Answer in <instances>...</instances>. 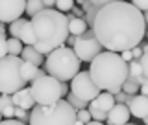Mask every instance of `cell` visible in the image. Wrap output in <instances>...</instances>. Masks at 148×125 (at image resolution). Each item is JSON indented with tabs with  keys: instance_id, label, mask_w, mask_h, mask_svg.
I'll use <instances>...</instances> for the list:
<instances>
[{
	"instance_id": "cell-1",
	"label": "cell",
	"mask_w": 148,
	"mask_h": 125,
	"mask_svg": "<svg viewBox=\"0 0 148 125\" xmlns=\"http://www.w3.org/2000/svg\"><path fill=\"white\" fill-rule=\"evenodd\" d=\"M104 50L122 52L139 46L146 33V20L141 9L132 2L119 0L100 7L92 24Z\"/></svg>"
},
{
	"instance_id": "cell-2",
	"label": "cell",
	"mask_w": 148,
	"mask_h": 125,
	"mask_svg": "<svg viewBox=\"0 0 148 125\" xmlns=\"http://www.w3.org/2000/svg\"><path fill=\"white\" fill-rule=\"evenodd\" d=\"M30 26L34 31V46L45 55L63 46L67 43V37L71 35L67 15L56 7H45L43 11H39L30 18Z\"/></svg>"
},
{
	"instance_id": "cell-3",
	"label": "cell",
	"mask_w": 148,
	"mask_h": 125,
	"mask_svg": "<svg viewBox=\"0 0 148 125\" xmlns=\"http://www.w3.org/2000/svg\"><path fill=\"white\" fill-rule=\"evenodd\" d=\"M89 74L102 90L115 94L122 89V83L128 79V63L119 52L104 50L89 63Z\"/></svg>"
},
{
	"instance_id": "cell-4",
	"label": "cell",
	"mask_w": 148,
	"mask_h": 125,
	"mask_svg": "<svg viewBox=\"0 0 148 125\" xmlns=\"http://www.w3.org/2000/svg\"><path fill=\"white\" fill-rule=\"evenodd\" d=\"M80 64H82V59L76 55L74 48L63 44L46 55L45 68H46V74L54 76L56 79L71 81L80 72Z\"/></svg>"
},
{
	"instance_id": "cell-5",
	"label": "cell",
	"mask_w": 148,
	"mask_h": 125,
	"mask_svg": "<svg viewBox=\"0 0 148 125\" xmlns=\"http://www.w3.org/2000/svg\"><path fill=\"white\" fill-rule=\"evenodd\" d=\"M76 109L65 98L56 101L54 105L37 103L30 110V125H74Z\"/></svg>"
},
{
	"instance_id": "cell-6",
	"label": "cell",
	"mask_w": 148,
	"mask_h": 125,
	"mask_svg": "<svg viewBox=\"0 0 148 125\" xmlns=\"http://www.w3.org/2000/svg\"><path fill=\"white\" fill-rule=\"evenodd\" d=\"M24 59L21 55L0 57V94H15L24 89L26 81L21 77V64Z\"/></svg>"
},
{
	"instance_id": "cell-7",
	"label": "cell",
	"mask_w": 148,
	"mask_h": 125,
	"mask_svg": "<svg viewBox=\"0 0 148 125\" xmlns=\"http://www.w3.org/2000/svg\"><path fill=\"white\" fill-rule=\"evenodd\" d=\"M30 89L35 98V103L39 105H54L56 101L63 98L61 81L56 79L50 74H46L43 77H37L34 83H30Z\"/></svg>"
},
{
	"instance_id": "cell-8",
	"label": "cell",
	"mask_w": 148,
	"mask_h": 125,
	"mask_svg": "<svg viewBox=\"0 0 148 125\" xmlns=\"http://www.w3.org/2000/svg\"><path fill=\"white\" fill-rule=\"evenodd\" d=\"M74 52L82 59V63H91L98 53L104 52V46H102V43L98 41V37H96L92 28H87L82 35L76 37Z\"/></svg>"
},
{
	"instance_id": "cell-9",
	"label": "cell",
	"mask_w": 148,
	"mask_h": 125,
	"mask_svg": "<svg viewBox=\"0 0 148 125\" xmlns=\"http://www.w3.org/2000/svg\"><path fill=\"white\" fill-rule=\"evenodd\" d=\"M71 92L74 96H78L80 99L92 101L102 92V89L95 83V79L91 77L89 70H87V72H78L71 79Z\"/></svg>"
},
{
	"instance_id": "cell-10",
	"label": "cell",
	"mask_w": 148,
	"mask_h": 125,
	"mask_svg": "<svg viewBox=\"0 0 148 125\" xmlns=\"http://www.w3.org/2000/svg\"><path fill=\"white\" fill-rule=\"evenodd\" d=\"M26 13V0H0V22H9L21 18Z\"/></svg>"
},
{
	"instance_id": "cell-11",
	"label": "cell",
	"mask_w": 148,
	"mask_h": 125,
	"mask_svg": "<svg viewBox=\"0 0 148 125\" xmlns=\"http://www.w3.org/2000/svg\"><path fill=\"white\" fill-rule=\"evenodd\" d=\"M130 107L126 103H115L113 109L108 112V125H122V123H128L130 122Z\"/></svg>"
},
{
	"instance_id": "cell-12",
	"label": "cell",
	"mask_w": 148,
	"mask_h": 125,
	"mask_svg": "<svg viewBox=\"0 0 148 125\" xmlns=\"http://www.w3.org/2000/svg\"><path fill=\"white\" fill-rule=\"evenodd\" d=\"M128 107H130V112H132L133 118H139V120L146 118L148 116V96L135 94Z\"/></svg>"
},
{
	"instance_id": "cell-13",
	"label": "cell",
	"mask_w": 148,
	"mask_h": 125,
	"mask_svg": "<svg viewBox=\"0 0 148 125\" xmlns=\"http://www.w3.org/2000/svg\"><path fill=\"white\" fill-rule=\"evenodd\" d=\"M11 98H13V103H15V107H21V109H26V110H32L35 107V98H34V94H32V89H21V90H17L15 94H11Z\"/></svg>"
},
{
	"instance_id": "cell-14",
	"label": "cell",
	"mask_w": 148,
	"mask_h": 125,
	"mask_svg": "<svg viewBox=\"0 0 148 125\" xmlns=\"http://www.w3.org/2000/svg\"><path fill=\"white\" fill-rule=\"evenodd\" d=\"M115 103H117V101H115V96L111 94V92H108V90H102L95 99L89 101L91 107L100 109L102 112H109V110L113 109V105H115Z\"/></svg>"
},
{
	"instance_id": "cell-15",
	"label": "cell",
	"mask_w": 148,
	"mask_h": 125,
	"mask_svg": "<svg viewBox=\"0 0 148 125\" xmlns=\"http://www.w3.org/2000/svg\"><path fill=\"white\" fill-rule=\"evenodd\" d=\"M21 57L24 59V61H30V63L37 64V66L45 64V61H46L45 53H41L34 44H24V48H22V52H21Z\"/></svg>"
},
{
	"instance_id": "cell-16",
	"label": "cell",
	"mask_w": 148,
	"mask_h": 125,
	"mask_svg": "<svg viewBox=\"0 0 148 125\" xmlns=\"http://www.w3.org/2000/svg\"><path fill=\"white\" fill-rule=\"evenodd\" d=\"M67 18H69V31H71V35H82L89 28L83 17H74L72 13H69Z\"/></svg>"
},
{
	"instance_id": "cell-17",
	"label": "cell",
	"mask_w": 148,
	"mask_h": 125,
	"mask_svg": "<svg viewBox=\"0 0 148 125\" xmlns=\"http://www.w3.org/2000/svg\"><path fill=\"white\" fill-rule=\"evenodd\" d=\"M37 70H39L37 64L30 63V61H22V64H21V77L26 83H34L37 79Z\"/></svg>"
},
{
	"instance_id": "cell-18",
	"label": "cell",
	"mask_w": 148,
	"mask_h": 125,
	"mask_svg": "<svg viewBox=\"0 0 148 125\" xmlns=\"http://www.w3.org/2000/svg\"><path fill=\"white\" fill-rule=\"evenodd\" d=\"M0 112L4 118H13L15 116V103H13L11 94H2L0 96Z\"/></svg>"
},
{
	"instance_id": "cell-19",
	"label": "cell",
	"mask_w": 148,
	"mask_h": 125,
	"mask_svg": "<svg viewBox=\"0 0 148 125\" xmlns=\"http://www.w3.org/2000/svg\"><path fill=\"white\" fill-rule=\"evenodd\" d=\"M100 7H102V6H96V4L89 2V0H85V2L82 4V9L85 11V15H83V18H85V22H87V26H89V28H92V24H95L96 13L100 11Z\"/></svg>"
},
{
	"instance_id": "cell-20",
	"label": "cell",
	"mask_w": 148,
	"mask_h": 125,
	"mask_svg": "<svg viewBox=\"0 0 148 125\" xmlns=\"http://www.w3.org/2000/svg\"><path fill=\"white\" fill-rule=\"evenodd\" d=\"M45 9V2L43 0H26V15L28 17H35L39 11Z\"/></svg>"
},
{
	"instance_id": "cell-21",
	"label": "cell",
	"mask_w": 148,
	"mask_h": 125,
	"mask_svg": "<svg viewBox=\"0 0 148 125\" xmlns=\"http://www.w3.org/2000/svg\"><path fill=\"white\" fill-rule=\"evenodd\" d=\"M28 20H30V18L21 17V18H17V20L9 22V26H8L9 35H11V37H21V31H22V28H24V24H26Z\"/></svg>"
},
{
	"instance_id": "cell-22",
	"label": "cell",
	"mask_w": 148,
	"mask_h": 125,
	"mask_svg": "<svg viewBox=\"0 0 148 125\" xmlns=\"http://www.w3.org/2000/svg\"><path fill=\"white\" fill-rule=\"evenodd\" d=\"M22 48H24V43L18 37H9L8 39V53L9 55H21Z\"/></svg>"
},
{
	"instance_id": "cell-23",
	"label": "cell",
	"mask_w": 148,
	"mask_h": 125,
	"mask_svg": "<svg viewBox=\"0 0 148 125\" xmlns=\"http://www.w3.org/2000/svg\"><path fill=\"white\" fill-rule=\"evenodd\" d=\"M128 70H130L128 77H139V76H143V64H141V61L133 57L132 61L128 63Z\"/></svg>"
},
{
	"instance_id": "cell-24",
	"label": "cell",
	"mask_w": 148,
	"mask_h": 125,
	"mask_svg": "<svg viewBox=\"0 0 148 125\" xmlns=\"http://www.w3.org/2000/svg\"><path fill=\"white\" fill-rule=\"evenodd\" d=\"M65 99H67V101H69V103H71V105H72V107L76 109V110H80V109H87V107H89V101H85V99H80L78 96H74L72 92H71V94H67V96H65Z\"/></svg>"
},
{
	"instance_id": "cell-25",
	"label": "cell",
	"mask_w": 148,
	"mask_h": 125,
	"mask_svg": "<svg viewBox=\"0 0 148 125\" xmlns=\"http://www.w3.org/2000/svg\"><path fill=\"white\" fill-rule=\"evenodd\" d=\"M122 90L128 92V94H139V90H141V85L133 79V77H128L126 81L122 83Z\"/></svg>"
},
{
	"instance_id": "cell-26",
	"label": "cell",
	"mask_w": 148,
	"mask_h": 125,
	"mask_svg": "<svg viewBox=\"0 0 148 125\" xmlns=\"http://www.w3.org/2000/svg\"><path fill=\"white\" fill-rule=\"evenodd\" d=\"M18 39L22 41L24 44H34V31H32V26H30V20L24 24V28H22L21 31V37Z\"/></svg>"
},
{
	"instance_id": "cell-27",
	"label": "cell",
	"mask_w": 148,
	"mask_h": 125,
	"mask_svg": "<svg viewBox=\"0 0 148 125\" xmlns=\"http://www.w3.org/2000/svg\"><path fill=\"white\" fill-rule=\"evenodd\" d=\"M74 0H56V9H59L61 13H69L74 7Z\"/></svg>"
},
{
	"instance_id": "cell-28",
	"label": "cell",
	"mask_w": 148,
	"mask_h": 125,
	"mask_svg": "<svg viewBox=\"0 0 148 125\" xmlns=\"http://www.w3.org/2000/svg\"><path fill=\"white\" fill-rule=\"evenodd\" d=\"M89 109V112H91V116L92 120H98V122H108V112H102L100 109H96V107H87Z\"/></svg>"
},
{
	"instance_id": "cell-29",
	"label": "cell",
	"mask_w": 148,
	"mask_h": 125,
	"mask_svg": "<svg viewBox=\"0 0 148 125\" xmlns=\"http://www.w3.org/2000/svg\"><path fill=\"white\" fill-rule=\"evenodd\" d=\"M15 118L30 125V110H26V109H21V107H15Z\"/></svg>"
},
{
	"instance_id": "cell-30",
	"label": "cell",
	"mask_w": 148,
	"mask_h": 125,
	"mask_svg": "<svg viewBox=\"0 0 148 125\" xmlns=\"http://www.w3.org/2000/svg\"><path fill=\"white\" fill-rule=\"evenodd\" d=\"M76 118L78 120H82L83 123H89L92 116H91V112H89V109H80V110H76Z\"/></svg>"
},
{
	"instance_id": "cell-31",
	"label": "cell",
	"mask_w": 148,
	"mask_h": 125,
	"mask_svg": "<svg viewBox=\"0 0 148 125\" xmlns=\"http://www.w3.org/2000/svg\"><path fill=\"white\" fill-rule=\"evenodd\" d=\"M132 4H133L137 9H141L143 13L148 11V0H132Z\"/></svg>"
},
{
	"instance_id": "cell-32",
	"label": "cell",
	"mask_w": 148,
	"mask_h": 125,
	"mask_svg": "<svg viewBox=\"0 0 148 125\" xmlns=\"http://www.w3.org/2000/svg\"><path fill=\"white\" fill-rule=\"evenodd\" d=\"M139 61H141V64H143V76L148 77V52L143 53V57L139 59Z\"/></svg>"
},
{
	"instance_id": "cell-33",
	"label": "cell",
	"mask_w": 148,
	"mask_h": 125,
	"mask_svg": "<svg viewBox=\"0 0 148 125\" xmlns=\"http://www.w3.org/2000/svg\"><path fill=\"white\" fill-rule=\"evenodd\" d=\"M8 55V39L0 37V57H6Z\"/></svg>"
},
{
	"instance_id": "cell-34",
	"label": "cell",
	"mask_w": 148,
	"mask_h": 125,
	"mask_svg": "<svg viewBox=\"0 0 148 125\" xmlns=\"http://www.w3.org/2000/svg\"><path fill=\"white\" fill-rule=\"evenodd\" d=\"M113 96H115V101H117V103H126V92H124L122 89L117 90Z\"/></svg>"
},
{
	"instance_id": "cell-35",
	"label": "cell",
	"mask_w": 148,
	"mask_h": 125,
	"mask_svg": "<svg viewBox=\"0 0 148 125\" xmlns=\"http://www.w3.org/2000/svg\"><path fill=\"white\" fill-rule=\"evenodd\" d=\"M0 125H28L24 122H21V120H13V118H6L0 122Z\"/></svg>"
},
{
	"instance_id": "cell-36",
	"label": "cell",
	"mask_w": 148,
	"mask_h": 125,
	"mask_svg": "<svg viewBox=\"0 0 148 125\" xmlns=\"http://www.w3.org/2000/svg\"><path fill=\"white\" fill-rule=\"evenodd\" d=\"M120 55H122V59H124L126 63H130V61L133 59V52H132V50H122V52H120Z\"/></svg>"
},
{
	"instance_id": "cell-37",
	"label": "cell",
	"mask_w": 148,
	"mask_h": 125,
	"mask_svg": "<svg viewBox=\"0 0 148 125\" xmlns=\"http://www.w3.org/2000/svg\"><path fill=\"white\" fill-rule=\"evenodd\" d=\"M132 52H133V57H135V59H141V57H143V53H145L141 46H133V48H132Z\"/></svg>"
},
{
	"instance_id": "cell-38",
	"label": "cell",
	"mask_w": 148,
	"mask_h": 125,
	"mask_svg": "<svg viewBox=\"0 0 148 125\" xmlns=\"http://www.w3.org/2000/svg\"><path fill=\"white\" fill-rule=\"evenodd\" d=\"M89 2L96 4V6H106V4H111V2H119V0H89Z\"/></svg>"
},
{
	"instance_id": "cell-39",
	"label": "cell",
	"mask_w": 148,
	"mask_h": 125,
	"mask_svg": "<svg viewBox=\"0 0 148 125\" xmlns=\"http://www.w3.org/2000/svg\"><path fill=\"white\" fill-rule=\"evenodd\" d=\"M76 37H78V35H69V37H67V43H65V44L71 46V48H74V44H76Z\"/></svg>"
},
{
	"instance_id": "cell-40",
	"label": "cell",
	"mask_w": 148,
	"mask_h": 125,
	"mask_svg": "<svg viewBox=\"0 0 148 125\" xmlns=\"http://www.w3.org/2000/svg\"><path fill=\"white\" fill-rule=\"evenodd\" d=\"M72 15L74 17H83V15H85V11H83L82 7H76V6H74L72 7Z\"/></svg>"
},
{
	"instance_id": "cell-41",
	"label": "cell",
	"mask_w": 148,
	"mask_h": 125,
	"mask_svg": "<svg viewBox=\"0 0 148 125\" xmlns=\"http://www.w3.org/2000/svg\"><path fill=\"white\" fill-rule=\"evenodd\" d=\"M139 94H143V96H148V81L141 85V90H139Z\"/></svg>"
},
{
	"instance_id": "cell-42",
	"label": "cell",
	"mask_w": 148,
	"mask_h": 125,
	"mask_svg": "<svg viewBox=\"0 0 148 125\" xmlns=\"http://www.w3.org/2000/svg\"><path fill=\"white\" fill-rule=\"evenodd\" d=\"M43 2H45V7H48V9L56 7V0H43Z\"/></svg>"
},
{
	"instance_id": "cell-43",
	"label": "cell",
	"mask_w": 148,
	"mask_h": 125,
	"mask_svg": "<svg viewBox=\"0 0 148 125\" xmlns=\"http://www.w3.org/2000/svg\"><path fill=\"white\" fill-rule=\"evenodd\" d=\"M0 37L6 39V22H0Z\"/></svg>"
},
{
	"instance_id": "cell-44",
	"label": "cell",
	"mask_w": 148,
	"mask_h": 125,
	"mask_svg": "<svg viewBox=\"0 0 148 125\" xmlns=\"http://www.w3.org/2000/svg\"><path fill=\"white\" fill-rule=\"evenodd\" d=\"M133 79H135L139 85H143V83H146L148 81V77H145V76H139V77H133Z\"/></svg>"
},
{
	"instance_id": "cell-45",
	"label": "cell",
	"mask_w": 148,
	"mask_h": 125,
	"mask_svg": "<svg viewBox=\"0 0 148 125\" xmlns=\"http://www.w3.org/2000/svg\"><path fill=\"white\" fill-rule=\"evenodd\" d=\"M85 125H104V122H98V120H91L89 123H85Z\"/></svg>"
},
{
	"instance_id": "cell-46",
	"label": "cell",
	"mask_w": 148,
	"mask_h": 125,
	"mask_svg": "<svg viewBox=\"0 0 148 125\" xmlns=\"http://www.w3.org/2000/svg\"><path fill=\"white\" fill-rule=\"evenodd\" d=\"M133 96H135V94H128V92H126V105H130V101L133 99Z\"/></svg>"
},
{
	"instance_id": "cell-47",
	"label": "cell",
	"mask_w": 148,
	"mask_h": 125,
	"mask_svg": "<svg viewBox=\"0 0 148 125\" xmlns=\"http://www.w3.org/2000/svg\"><path fill=\"white\" fill-rule=\"evenodd\" d=\"M74 125H85V123H83L82 120H78V118H76V122H74Z\"/></svg>"
},
{
	"instance_id": "cell-48",
	"label": "cell",
	"mask_w": 148,
	"mask_h": 125,
	"mask_svg": "<svg viewBox=\"0 0 148 125\" xmlns=\"http://www.w3.org/2000/svg\"><path fill=\"white\" fill-rule=\"evenodd\" d=\"M74 2H76V6H82V4L85 2V0H74Z\"/></svg>"
},
{
	"instance_id": "cell-49",
	"label": "cell",
	"mask_w": 148,
	"mask_h": 125,
	"mask_svg": "<svg viewBox=\"0 0 148 125\" xmlns=\"http://www.w3.org/2000/svg\"><path fill=\"white\" fill-rule=\"evenodd\" d=\"M143 15H145V20H146V24H148V11H145Z\"/></svg>"
},
{
	"instance_id": "cell-50",
	"label": "cell",
	"mask_w": 148,
	"mask_h": 125,
	"mask_svg": "<svg viewBox=\"0 0 148 125\" xmlns=\"http://www.w3.org/2000/svg\"><path fill=\"white\" fill-rule=\"evenodd\" d=\"M143 123H145V125H148V116H146V118H143Z\"/></svg>"
},
{
	"instance_id": "cell-51",
	"label": "cell",
	"mask_w": 148,
	"mask_h": 125,
	"mask_svg": "<svg viewBox=\"0 0 148 125\" xmlns=\"http://www.w3.org/2000/svg\"><path fill=\"white\" fill-rule=\"evenodd\" d=\"M122 125H135V123H122Z\"/></svg>"
},
{
	"instance_id": "cell-52",
	"label": "cell",
	"mask_w": 148,
	"mask_h": 125,
	"mask_svg": "<svg viewBox=\"0 0 148 125\" xmlns=\"http://www.w3.org/2000/svg\"><path fill=\"white\" fill-rule=\"evenodd\" d=\"M2 118H4V116H2V112H0V122H2Z\"/></svg>"
}]
</instances>
